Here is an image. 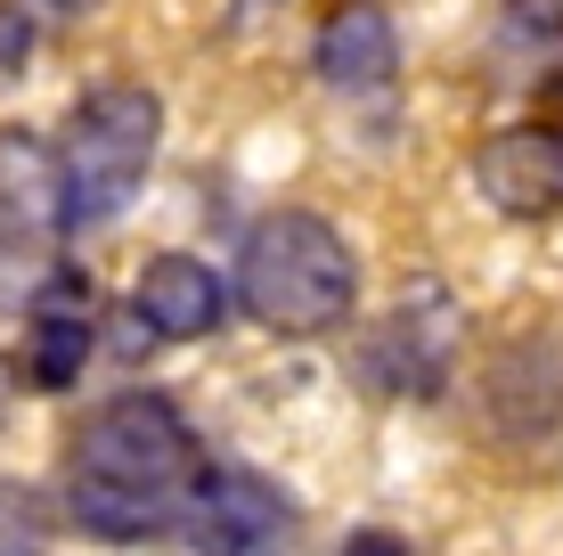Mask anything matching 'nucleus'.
<instances>
[{"label":"nucleus","instance_id":"obj_1","mask_svg":"<svg viewBox=\"0 0 563 556\" xmlns=\"http://www.w3.org/2000/svg\"><path fill=\"white\" fill-rule=\"evenodd\" d=\"M238 295H245V312H254L262 328L319 336L360 303V254L343 246V229L319 221V214H269L254 238H245Z\"/></svg>","mask_w":563,"mask_h":556},{"label":"nucleus","instance_id":"obj_2","mask_svg":"<svg viewBox=\"0 0 563 556\" xmlns=\"http://www.w3.org/2000/svg\"><path fill=\"white\" fill-rule=\"evenodd\" d=\"M155 148H164V99L147 83H107L74 107L66 148H57V172H66V221H114L131 197H140Z\"/></svg>","mask_w":563,"mask_h":556},{"label":"nucleus","instance_id":"obj_3","mask_svg":"<svg viewBox=\"0 0 563 556\" xmlns=\"http://www.w3.org/2000/svg\"><path fill=\"white\" fill-rule=\"evenodd\" d=\"M74 475L82 483H114V491H147V500H197L205 458L188 417L172 410L164 393H114L99 417L82 426V450H74Z\"/></svg>","mask_w":563,"mask_h":556},{"label":"nucleus","instance_id":"obj_4","mask_svg":"<svg viewBox=\"0 0 563 556\" xmlns=\"http://www.w3.org/2000/svg\"><path fill=\"white\" fill-rule=\"evenodd\" d=\"M57 229L66 221V172H57L49 140L25 123L0 131V312L33 303V286L49 279Z\"/></svg>","mask_w":563,"mask_h":556},{"label":"nucleus","instance_id":"obj_5","mask_svg":"<svg viewBox=\"0 0 563 556\" xmlns=\"http://www.w3.org/2000/svg\"><path fill=\"white\" fill-rule=\"evenodd\" d=\"M457 360H465V312L450 303V286H409L393 303V319L376 328V344H367L376 385H393L409 401H433L457 377Z\"/></svg>","mask_w":563,"mask_h":556},{"label":"nucleus","instance_id":"obj_6","mask_svg":"<svg viewBox=\"0 0 563 556\" xmlns=\"http://www.w3.org/2000/svg\"><path fill=\"white\" fill-rule=\"evenodd\" d=\"M474 181H482V197H490L498 214H515V221L555 214L563 205V131H548V123L490 131V140L474 148Z\"/></svg>","mask_w":563,"mask_h":556},{"label":"nucleus","instance_id":"obj_7","mask_svg":"<svg viewBox=\"0 0 563 556\" xmlns=\"http://www.w3.org/2000/svg\"><path fill=\"white\" fill-rule=\"evenodd\" d=\"M131 312H140V328L147 336H164V344H197L221 328V312H229V286L212 279V262L197 254H155L140 286H131Z\"/></svg>","mask_w":563,"mask_h":556},{"label":"nucleus","instance_id":"obj_8","mask_svg":"<svg viewBox=\"0 0 563 556\" xmlns=\"http://www.w3.org/2000/svg\"><path fill=\"white\" fill-rule=\"evenodd\" d=\"M319 83L327 90H384L400 74V25L384 0H343L319 25Z\"/></svg>","mask_w":563,"mask_h":556},{"label":"nucleus","instance_id":"obj_9","mask_svg":"<svg viewBox=\"0 0 563 556\" xmlns=\"http://www.w3.org/2000/svg\"><path fill=\"white\" fill-rule=\"evenodd\" d=\"M180 515H188L180 500H147V491H114V483H82L74 475V524L99 532V541H155Z\"/></svg>","mask_w":563,"mask_h":556},{"label":"nucleus","instance_id":"obj_10","mask_svg":"<svg viewBox=\"0 0 563 556\" xmlns=\"http://www.w3.org/2000/svg\"><path fill=\"white\" fill-rule=\"evenodd\" d=\"M0 556H49V508L16 475H0Z\"/></svg>","mask_w":563,"mask_h":556},{"label":"nucleus","instance_id":"obj_11","mask_svg":"<svg viewBox=\"0 0 563 556\" xmlns=\"http://www.w3.org/2000/svg\"><path fill=\"white\" fill-rule=\"evenodd\" d=\"M25 57H33V17L16 0H0V74H16Z\"/></svg>","mask_w":563,"mask_h":556},{"label":"nucleus","instance_id":"obj_12","mask_svg":"<svg viewBox=\"0 0 563 556\" xmlns=\"http://www.w3.org/2000/svg\"><path fill=\"white\" fill-rule=\"evenodd\" d=\"M507 17L522 33H563V0H507Z\"/></svg>","mask_w":563,"mask_h":556},{"label":"nucleus","instance_id":"obj_13","mask_svg":"<svg viewBox=\"0 0 563 556\" xmlns=\"http://www.w3.org/2000/svg\"><path fill=\"white\" fill-rule=\"evenodd\" d=\"M343 556H409V541H393V532H352Z\"/></svg>","mask_w":563,"mask_h":556},{"label":"nucleus","instance_id":"obj_14","mask_svg":"<svg viewBox=\"0 0 563 556\" xmlns=\"http://www.w3.org/2000/svg\"><path fill=\"white\" fill-rule=\"evenodd\" d=\"M42 9H57V17H90L99 0H42Z\"/></svg>","mask_w":563,"mask_h":556},{"label":"nucleus","instance_id":"obj_15","mask_svg":"<svg viewBox=\"0 0 563 556\" xmlns=\"http://www.w3.org/2000/svg\"><path fill=\"white\" fill-rule=\"evenodd\" d=\"M0 410H9V360H0Z\"/></svg>","mask_w":563,"mask_h":556}]
</instances>
